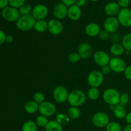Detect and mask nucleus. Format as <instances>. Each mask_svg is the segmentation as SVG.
Segmentation results:
<instances>
[{"mask_svg":"<svg viewBox=\"0 0 131 131\" xmlns=\"http://www.w3.org/2000/svg\"><path fill=\"white\" fill-rule=\"evenodd\" d=\"M86 101V95L81 90H74L70 92L68 97L67 102L70 106L79 107L84 104Z\"/></svg>","mask_w":131,"mask_h":131,"instance_id":"f257e3e1","label":"nucleus"},{"mask_svg":"<svg viewBox=\"0 0 131 131\" xmlns=\"http://www.w3.org/2000/svg\"><path fill=\"white\" fill-rule=\"evenodd\" d=\"M120 93L115 88H110L105 90L102 93L104 102L110 106H115L120 102Z\"/></svg>","mask_w":131,"mask_h":131,"instance_id":"f03ea898","label":"nucleus"},{"mask_svg":"<svg viewBox=\"0 0 131 131\" xmlns=\"http://www.w3.org/2000/svg\"><path fill=\"white\" fill-rule=\"evenodd\" d=\"M36 20L31 14L20 15L16 22V26L21 31H29L34 29Z\"/></svg>","mask_w":131,"mask_h":131,"instance_id":"7ed1b4c3","label":"nucleus"},{"mask_svg":"<svg viewBox=\"0 0 131 131\" xmlns=\"http://www.w3.org/2000/svg\"><path fill=\"white\" fill-rule=\"evenodd\" d=\"M87 81L90 87L99 88L104 82V74L101 70H92L88 74Z\"/></svg>","mask_w":131,"mask_h":131,"instance_id":"20e7f679","label":"nucleus"},{"mask_svg":"<svg viewBox=\"0 0 131 131\" xmlns=\"http://www.w3.org/2000/svg\"><path fill=\"white\" fill-rule=\"evenodd\" d=\"M92 124L98 128H104L107 126L110 122V118L107 113L102 111H99L93 115L92 118Z\"/></svg>","mask_w":131,"mask_h":131,"instance_id":"39448f33","label":"nucleus"},{"mask_svg":"<svg viewBox=\"0 0 131 131\" xmlns=\"http://www.w3.org/2000/svg\"><path fill=\"white\" fill-rule=\"evenodd\" d=\"M69 94V92L65 86L59 85L54 89L52 97L55 102L58 104H63L67 102Z\"/></svg>","mask_w":131,"mask_h":131,"instance_id":"423d86ee","label":"nucleus"},{"mask_svg":"<svg viewBox=\"0 0 131 131\" xmlns=\"http://www.w3.org/2000/svg\"><path fill=\"white\" fill-rule=\"evenodd\" d=\"M109 66L111 68V71L117 74H120L124 72L127 65L125 60L122 58L113 57L110 60Z\"/></svg>","mask_w":131,"mask_h":131,"instance_id":"0eeeda50","label":"nucleus"},{"mask_svg":"<svg viewBox=\"0 0 131 131\" xmlns=\"http://www.w3.org/2000/svg\"><path fill=\"white\" fill-rule=\"evenodd\" d=\"M1 15L5 20L10 23L17 22L20 16L19 10L12 6H7L2 10Z\"/></svg>","mask_w":131,"mask_h":131,"instance_id":"6e6552de","label":"nucleus"},{"mask_svg":"<svg viewBox=\"0 0 131 131\" xmlns=\"http://www.w3.org/2000/svg\"><path fill=\"white\" fill-rule=\"evenodd\" d=\"M120 25L125 28L131 27V10L128 8H122L117 15Z\"/></svg>","mask_w":131,"mask_h":131,"instance_id":"1a4fd4ad","label":"nucleus"},{"mask_svg":"<svg viewBox=\"0 0 131 131\" xmlns=\"http://www.w3.org/2000/svg\"><path fill=\"white\" fill-rule=\"evenodd\" d=\"M56 111V107L53 103L49 101H45L39 105L38 112L40 114L46 117L53 116Z\"/></svg>","mask_w":131,"mask_h":131,"instance_id":"9d476101","label":"nucleus"},{"mask_svg":"<svg viewBox=\"0 0 131 131\" xmlns=\"http://www.w3.org/2000/svg\"><path fill=\"white\" fill-rule=\"evenodd\" d=\"M93 58L94 62L101 67L108 65L111 60L108 54L102 50H99L96 51L93 54Z\"/></svg>","mask_w":131,"mask_h":131,"instance_id":"9b49d317","label":"nucleus"},{"mask_svg":"<svg viewBox=\"0 0 131 131\" xmlns=\"http://www.w3.org/2000/svg\"><path fill=\"white\" fill-rule=\"evenodd\" d=\"M120 23L116 17H108L104 21V29L109 33H114L118 30Z\"/></svg>","mask_w":131,"mask_h":131,"instance_id":"f8f14e48","label":"nucleus"},{"mask_svg":"<svg viewBox=\"0 0 131 131\" xmlns=\"http://www.w3.org/2000/svg\"><path fill=\"white\" fill-rule=\"evenodd\" d=\"M49 14V10L46 5L43 4L37 5L32 9L31 15L36 20H44Z\"/></svg>","mask_w":131,"mask_h":131,"instance_id":"ddd939ff","label":"nucleus"},{"mask_svg":"<svg viewBox=\"0 0 131 131\" xmlns=\"http://www.w3.org/2000/svg\"><path fill=\"white\" fill-rule=\"evenodd\" d=\"M47 31L53 35H59L63 31V25L60 20L53 19L48 22Z\"/></svg>","mask_w":131,"mask_h":131,"instance_id":"4468645a","label":"nucleus"},{"mask_svg":"<svg viewBox=\"0 0 131 131\" xmlns=\"http://www.w3.org/2000/svg\"><path fill=\"white\" fill-rule=\"evenodd\" d=\"M68 7L62 3H58L53 9V15L58 20L63 19L67 16Z\"/></svg>","mask_w":131,"mask_h":131,"instance_id":"2eb2a0df","label":"nucleus"},{"mask_svg":"<svg viewBox=\"0 0 131 131\" xmlns=\"http://www.w3.org/2000/svg\"><path fill=\"white\" fill-rule=\"evenodd\" d=\"M81 58L86 60L91 57L92 54V47L90 43L84 42L81 43L78 47V51Z\"/></svg>","mask_w":131,"mask_h":131,"instance_id":"dca6fc26","label":"nucleus"},{"mask_svg":"<svg viewBox=\"0 0 131 131\" xmlns=\"http://www.w3.org/2000/svg\"><path fill=\"white\" fill-rule=\"evenodd\" d=\"M101 31V27L96 23H89L86 26L85 29H84V31L86 35L92 38L99 36Z\"/></svg>","mask_w":131,"mask_h":131,"instance_id":"f3484780","label":"nucleus"},{"mask_svg":"<svg viewBox=\"0 0 131 131\" xmlns=\"http://www.w3.org/2000/svg\"><path fill=\"white\" fill-rule=\"evenodd\" d=\"M82 15L81 8L76 5H72L68 7L67 16L72 21H77L81 18Z\"/></svg>","mask_w":131,"mask_h":131,"instance_id":"a211bd4d","label":"nucleus"},{"mask_svg":"<svg viewBox=\"0 0 131 131\" xmlns=\"http://www.w3.org/2000/svg\"><path fill=\"white\" fill-rule=\"evenodd\" d=\"M120 6L116 2H110L106 5L104 12L109 17H115L120 12Z\"/></svg>","mask_w":131,"mask_h":131,"instance_id":"6ab92c4d","label":"nucleus"},{"mask_svg":"<svg viewBox=\"0 0 131 131\" xmlns=\"http://www.w3.org/2000/svg\"><path fill=\"white\" fill-rule=\"evenodd\" d=\"M110 52L115 57H120L125 53V49L122 43H115L110 47Z\"/></svg>","mask_w":131,"mask_h":131,"instance_id":"aec40b11","label":"nucleus"},{"mask_svg":"<svg viewBox=\"0 0 131 131\" xmlns=\"http://www.w3.org/2000/svg\"><path fill=\"white\" fill-rule=\"evenodd\" d=\"M113 115L115 117L119 120H122L125 119V116L127 115V111L124 106L120 104L114 106L113 110Z\"/></svg>","mask_w":131,"mask_h":131,"instance_id":"412c9836","label":"nucleus"},{"mask_svg":"<svg viewBox=\"0 0 131 131\" xmlns=\"http://www.w3.org/2000/svg\"><path fill=\"white\" fill-rule=\"evenodd\" d=\"M39 110V104L34 101H29L26 102L24 105V110L26 112L30 115L36 113Z\"/></svg>","mask_w":131,"mask_h":131,"instance_id":"4be33fe9","label":"nucleus"},{"mask_svg":"<svg viewBox=\"0 0 131 131\" xmlns=\"http://www.w3.org/2000/svg\"><path fill=\"white\" fill-rule=\"evenodd\" d=\"M47 28H48V22L45 20H36L34 27V29L36 31L40 33H44L47 31Z\"/></svg>","mask_w":131,"mask_h":131,"instance_id":"5701e85b","label":"nucleus"},{"mask_svg":"<svg viewBox=\"0 0 131 131\" xmlns=\"http://www.w3.org/2000/svg\"><path fill=\"white\" fill-rule=\"evenodd\" d=\"M46 131H63L62 125L59 124L56 120L49 121L45 127Z\"/></svg>","mask_w":131,"mask_h":131,"instance_id":"b1692460","label":"nucleus"},{"mask_svg":"<svg viewBox=\"0 0 131 131\" xmlns=\"http://www.w3.org/2000/svg\"><path fill=\"white\" fill-rule=\"evenodd\" d=\"M101 96V92L98 88L90 87L87 92V97L91 101H96Z\"/></svg>","mask_w":131,"mask_h":131,"instance_id":"393cba45","label":"nucleus"},{"mask_svg":"<svg viewBox=\"0 0 131 131\" xmlns=\"http://www.w3.org/2000/svg\"><path fill=\"white\" fill-rule=\"evenodd\" d=\"M122 44L125 48V51H131V33L124 35L122 39Z\"/></svg>","mask_w":131,"mask_h":131,"instance_id":"a878e982","label":"nucleus"},{"mask_svg":"<svg viewBox=\"0 0 131 131\" xmlns=\"http://www.w3.org/2000/svg\"><path fill=\"white\" fill-rule=\"evenodd\" d=\"M67 115L70 119L77 120L81 116V111L77 107L70 106L67 111Z\"/></svg>","mask_w":131,"mask_h":131,"instance_id":"bb28decb","label":"nucleus"},{"mask_svg":"<svg viewBox=\"0 0 131 131\" xmlns=\"http://www.w3.org/2000/svg\"><path fill=\"white\" fill-rule=\"evenodd\" d=\"M22 131H38V127L35 122L28 120L23 124Z\"/></svg>","mask_w":131,"mask_h":131,"instance_id":"cd10ccee","label":"nucleus"},{"mask_svg":"<svg viewBox=\"0 0 131 131\" xmlns=\"http://www.w3.org/2000/svg\"><path fill=\"white\" fill-rule=\"evenodd\" d=\"M56 120L61 125H67L70 122V118L68 115L65 113H58L56 115Z\"/></svg>","mask_w":131,"mask_h":131,"instance_id":"c85d7f7f","label":"nucleus"},{"mask_svg":"<svg viewBox=\"0 0 131 131\" xmlns=\"http://www.w3.org/2000/svg\"><path fill=\"white\" fill-rule=\"evenodd\" d=\"M35 122L37 124L38 127H46L47 123L49 122V120L47 119V117L43 116V115H40L36 118Z\"/></svg>","mask_w":131,"mask_h":131,"instance_id":"c756f323","label":"nucleus"},{"mask_svg":"<svg viewBox=\"0 0 131 131\" xmlns=\"http://www.w3.org/2000/svg\"><path fill=\"white\" fill-rule=\"evenodd\" d=\"M106 131H122V127L118 122H110L106 127Z\"/></svg>","mask_w":131,"mask_h":131,"instance_id":"7c9ffc66","label":"nucleus"},{"mask_svg":"<svg viewBox=\"0 0 131 131\" xmlns=\"http://www.w3.org/2000/svg\"><path fill=\"white\" fill-rule=\"evenodd\" d=\"M19 12L20 15H26L30 14L31 12H32L31 6L29 4L25 3L20 6L19 8Z\"/></svg>","mask_w":131,"mask_h":131,"instance_id":"2f4dec72","label":"nucleus"},{"mask_svg":"<svg viewBox=\"0 0 131 131\" xmlns=\"http://www.w3.org/2000/svg\"><path fill=\"white\" fill-rule=\"evenodd\" d=\"M33 101L35 102H37L38 104H40L43 103V102H45V96L42 92H37L36 93H34L33 95Z\"/></svg>","mask_w":131,"mask_h":131,"instance_id":"473e14b6","label":"nucleus"},{"mask_svg":"<svg viewBox=\"0 0 131 131\" xmlns=\"http://www.w3.org/2000/svg\"><path fill=\"white\" fill-rule=\"evenodd\" d=\"M81 56H79V53L76 52H72L69 54L68 56V60L70 63H76L81 60Z\"/></svg>","mask_w":131,"mask_h":131,"instance_id":"72a5a7b5","label":"nucleus"},{"mask_svg":"<svg viewBox=\"0 0 131 131\" xmlns=\"http://www.w3.org/2000/svg\"><path fill=\"white\" fill-rule=\"evenodd\" d=\"M26 0H8V3L10 6L15 8H19L24 4H25Z\"/></svg>","mask_w":131,"mask_h":131,"instance_id":"f704fd0d","label":"nucleus"},{"mask_svg":"<svg viewBox=\"0 0 131 131\" xmlns=\"http://www.w3.org/2000/svg\"><path fill=\"white\" fill-rule=\"evenodd\" d=\"M129 101H130V96L127 93H123L122 94L120 95V104L124 106L129 103Z\"/></svg>","mask_w":131,"mask_h":131,"instance_id":"c9c22d12","label":"nucleus"},{"mask_svg":"<svg viewBox=\"0 0 131 131\" xmlns=\"http://www.w3.org/2000/svg\"><path fill=\"white\" fill-rule=\"evenodd\" d=\"M116 3L122 8H127L129 6L130 0H117Z\"/></svg>","mask_w":131,"mask_h":131,"instance_id":"e433bc0d","label":"nucleus"},{"mask_svg":"<svg viewBox=\"0 0 131 131\" xmlns=\"http://www.w3.org/2000/svg\"><path fill=\"white\" fill-rule=\"evenodd\" d=\"M99 37L100 39L102 40H106L110 37V33L106 31V30L103 29V30L101 31L99 35Z\"/></svg>","mask_w":131,"mask_h":131,"instance_id":"4c0bfd02","label":"nucleus"},{"mask_svg":"<svg viewBox=\"0 0 131 131\" xmlns=\"http://www.w3.org/2000/svg\"><path fill=\"white\" fill-rule=\"evenodd\" d=\"M124 76L127 80L131 81V65H128L124 72Z\"/></svg>","mask_w":131,"mask_h":131,"instance_id":"58836bf2","label":"nucleus"},{"mask_svg":"<svg viewBox=\"0 0 131 131\" xmlns=\"http://www.w3.org/2000/svg\"><path fill=\"white\" fill-rule=\"evenodd\" d=\"M75 1L76 0H61V3H63L64 5H66L67 7L72 6V5H75Z\"/></svg>","mask_w":131,"mask_h":131,"instance_id":"ea45409f","label":"nucleus"},{"mask_svg":"<svg viewBox=\"0 0 131 131\" xmlns=\"http://www.w3.org/2000/svg\"><path fill=\"white\" fill-rule=\"evenodd\" d=\"M101 72L103 74H110V72L111 71V68L108 65H106V66H104L101 67Z\"/></svg>","mask_w":131,"mask_h":131,"instance_id":"a19ab883","label":"nucleus"},{"mask_svg":"<svg viewBox=\"0 0 131 131\" xmlns=\"http://www.w3.org/2000/svg\"><path fill=\"white\" fill-rule=\"evenodd\" d=\"M6 35L5 32L3 31L2 30H0V46L6 42Z\"/></svg>","mask_w":131,"mask_h":131,"instance_id":"79ce46f5","label":"nucleus"},{"mask_svg":"<svg viewBox=\"0 0 131 131\" xmlns=\"http://www.w3.org/2000/svg\"><path fill=\"white\" fill-rule=\"evenodd\" d=\"M8 4V0H0V9L3 10L4 8L7 7Z\"/></svg>","mask_w":131,"mask_h":131,"instance_id":"37998d69","label":"nucleus"},{"mask_svg":"<svg viewBox=\"0 0 131 131\" xmlns=\"http://www.w3.org/2000/svg\"><path fill=\"white\" fill-rule=\"evenodd\" d=\"M86 2L87 0H76V1H75V5H76L77 6H78L79 7L81 8L86 5Z\"/></svg>","mask_w":131,"mask_h":131,"instance_id":"c03bdc74","label":"nucleus"},{"mask_svg":"<svg viewBox=\"0 0 131 131\" xmlns=\"http://www.w3.org/2000/svg\"><path fill=\"white\" fill-rule=\"evenodd\" d=\"M125 120L127 124H131V111L127 113L125 117Z\"/></svg>","mask_w":131,"mask_h":131,"instance_id":"a18cd8bd","label":"nucleus"},{"mask_svg":"<svg viewBox=\"0 0 131 131\" xmlns=\"http://www.w3.org/2000/svg\"><path fill=\"white\" fill-rule=\"evenodd\" d=\"M14 41V37L12 35H7L6 38V42L8 43H12Z\"/></svg>","mask_w":131,"mask_h":131,"instance_id":"49530a36","label":"nucleus"},{"mask_svg":"<svg viewBox=\"0 0 131 131\" xmlns=\"http://www.w3.org/2000/svg\"><path fill=\"white\" fill-rule=\"evenodd\" d=\"M123 131H131V124H127V125L124 127Z\"/></svg>","mask_w":131,"mask_h":131,"instance_id":"de8ad7c7","label":"nucleus"},{"mask_svg":"<svg viewBox=\"0 0 131 131\" xmlns=\"http://www.w3.org/2000/svg\"><path fill=\"white\" fill-rule=\"evenodd\" d=\"M91 1H93V2H95V1H99V0H90Z\"/></svg>","mask_w":131,"mask_h":131,"instance_id":"09e8293b","label":"nucleus"}]
</instances>
